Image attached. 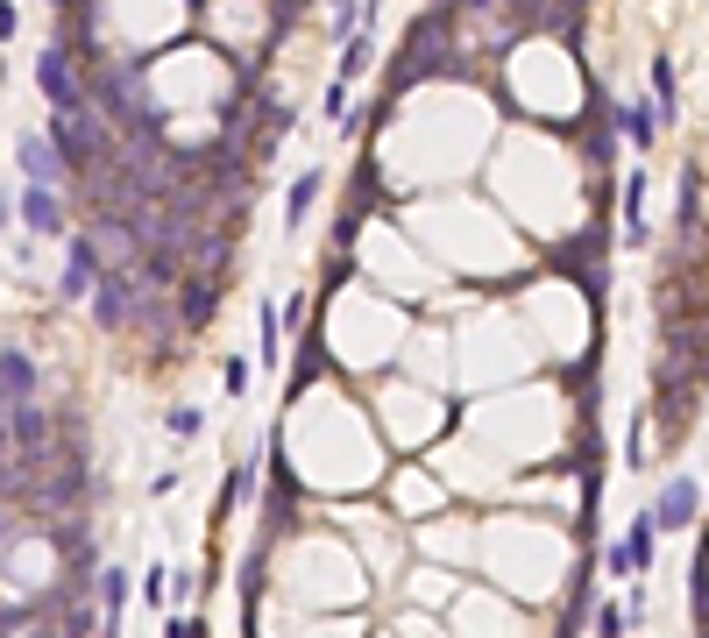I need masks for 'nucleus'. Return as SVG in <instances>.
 <instances>
[{
	"label": "nucleus",
	"mask_w": 709,
	"mask_h": 638,
	"mask_svg": "<svg viewBox=\"0 0 709 638\" xmlns=\"http://www.w3.org/2000/svg\"><path fill=\"white\" fill-rule=\"evenodd\" d=\"M461 71H468V57H461V8H454V0H433L426 15H412L398 57H390V71H383V100L369 107V128H383L390 107H398L405 93H419L426 78H461Z\"/></svg>",
	"instance_id": "1"
},
{
	"label": "nucleus",
	"mask_w": 709,
	"mask_h": 638,
	"mask_svg": "<svg viewBox=\"0 0 709 638\" xmlns=\"http://www.w3.org/2000/svg\"><path fill=\"white\" fill-rule=\"evenodd\" d=\"M86 100L114 121V128H164V107H156V86L135 57H100L86 64Z\"/></svg>",
	"instance_id": "2"
},
{
	"label": "nucleus",
	"mask_w": 709,
	"mask_h": 638,
	"mask_svg": "<svg viewBox=\"0 0 709 638\" xmlns=\"http://www.w3.org/2000/svg\"><path fill=\"white\" fill-rule=\"evenodd\" d=\"M36 93L50 100V114H78V107H86V64H78V50L64 36H50L36 50Z\"/></svg>",
	"instance_id": "3"
},
{
	"label": "nucleus",
	"mask_w": 709,
	"mask_h": 638,
	"mask_svg": "<svg viewBox=\"0 0 709 638\" xmlns=\"http://www.w3.org/2000/svg\"><path fill=\"white\" fill-rule=\"evenodd\" d=\"M603 256H610V227H589V234H575V242H561V249H554V270H561V277H575L589 305H603V291H610Z\"/></svg>",
	"instance_id": "4"
},
{
	"label": "nucleus",
	"mask_w": 709,
	"mask_h": 638,
	"mask_svg": "<svg viewBox=\"0 0 709 638\" xmlns=\"http://www.w3.org/2000/svg\"><path fill=\"white\" fill-rule=\"evenodd\" d=\"M135 305H142V270H100L93 277V319H100V334H128L135 327Z\"/></svg>",
	"instance_id": "5"
},
{
	"label": "nucleus",
	"mask_w": 709,
	"mask_h": 638,
	"mask_svg": "<svg viewBox=\"0 0 709 638\" xmlns=\"http://www.w3.org/2000/svg\"><path fill=\"white\" fill-rule=\"evenodd\" d=\"M617 142H624V135H617V107H610L603 86H589V121L575 128V149H582V164H589L596 178L617 164Z\"/></svg>",
	"instance_id": "6"
},
{
	"label": "nucleus",
	"mask_w": 709,
	"mask_h": 638,
	"mask_svg": "<svg viewBox=\"0 0 709 638\" xmlns=\"http://www.w3.org/2000/svg\"><path fill=\"white\" fill-rule=\"evenodd\" d=\"M100 270H107L100 242H93L86 227H78L71 242H64V270H57V298H64V305H78V298H93V277H100Z\"/></svg>",
	"instance_id": "7"
},
{
	"label": "nucleus",
	"mask_w": 709,
	"mask_h": 638,
	"mask_svg": "<svg viewBox=\"0 0 709 638\" xmlns=\"http://www.w3.org/2000/svg\"><path fill=\"white\" fill-rule=\"evenodd\" d=\"M15 206H22V227L36 234V242H57V234H71V206L57 199V185H29V178H22Z\"/></svg>",
	"instance_id": "8"
},
{
	"label": "nucleus",
	"mask_w": 709,
	"mask_h": 638,
	"mask_svg": "<svg viewBox=\"0 0 709 638\" xmlns=\"http://www.w3.org/2000/svg\"><path fill=\"white\" fill-rule=\"evenodd\" d=\"M171 298H178V327H185V334H206L213 312H220V277H213V270H185Z\"/></svg>",
	"instance_id": "9"
},
{
	"label": "nucleus",
	"mask_w": 709,
	"mask_h": 638,
	"mask_svg": "<svg viewBox=\"0 0 709 638\" xmlns=\"http://www.w3.org/2000/svg\"><path fill=\"white\" fill-rule=\"evenodd\" d=\"M653 546H660V525H653V511H639L632 532L603 553V568H610V575H646V568H653Z\"/></svg>",
	"instance_id": "10"
},
{
	"label": "nucleus",
	"mask_w": 709,
	"mask_h": 638,
	"mask_svg": "<svg viewBox=\"0 0 709 638\" xmlns=\"http://www.w3.org/2000/svg\"><path fill=\"white\" fill-rule=\"evenodd\" d=\"M646 511H653V525H660V532H688V518L702 511V483H695V475H667L660 497H653Z\"/></svg>",
	"instance_id": "11"
},
{
	"label": "nucleus",
	"mask_w": 709,
	"mask_h": 638,
	"mask_svg": "<svg viewBox=\"0 0 709 638\" xmlns=\"http://www.w3.org/2000/svg\"><path fill=\"white\" fill-rule=\"evenodd\" d=\"M43 390V369L29 348H0V419H8L15 405H29V397Z\"/></svg>",
	"instance_id": "12"
},
{
	"label": "nucleus",
	"mask_w": 709,
	"mask_h": 638,
	"mask_svg": "<svg viewBox=\"0 0 709 638\" xmlns=\"http://www.w3.org/2000/svg\"><path fill=\"white\" fill-rule=\"evenodd\" d=\"M15 164H22V178H29V185H64V156H57V142H50L43 128L15 135Z\"/></svg>",
	"instance_id": "13"
},
{
	"label": "nucleus",
	"mask_w": 709,
	"mask_h": 638,
	"mask_svg": "<svg viewBox=\"0 0 709 638\" xmlns=\"http://www.w3.org/2000/svg\"><path fill=\"white\" fill-rule=\"evenodd\" d=\"M256 369H284V319H277V298L256 305Z\"/></svg>",
	"instance_id": "14"
},
{
	"label": "nucleus",
	"mask_w": 709,
	"mask_h": 638,
	"mask_svg": "<svg viewBox=\"0 0 709 638\" xmlns=\"http://www.w3.org/2000/svg\"><path fill=\"white\" fill-rule=\"evenodd\" d=\"M256 468H263V447H256L249 461H234V468L220 475V497H213V504H220V518H227L234 504H249V497H256Z\"/></svg>",
	"instance_id": "15"
},
{
	"label": "nucleus",
	"mask_w": 709,
	"mask_h": 638,
	"mask_svg": "<svg viewBox=\"0 0 709 638\" xmlns=\"http://www.w3.org/2000/svg\"><path fill=\"white\" fill-rule=\"evenodd\" d=\"M617 135L632 142V149H653V142H660V114H653L646 100H624V107H617Z\"/></svg>",
	"instance_id": "16"
},
{
	"label": "nucleus",
	"mask_w": 709,
	"mask_h": 638,
	"mask_svg": "<svg viewBox=\"0 0 709 638\" xmlns=\"http://www.w3.org/2000/svg\"><path fill=\"white\" fill-rule=\"evenodd\" d=\"M128 589H135V582H128L121 568H100V575H93V596H100V617H121V610H128Z\"/></svg>",
	"instance_id": "17"
},
{
	"label": "nucleus",
	"mask_w": 709,
	"mask_h": 638,
	"mask_svg": "<svg viewBox=\"0 0 709 638\" xmlns=\"http://www.w3.org/2000/svg\"><path fill=\"white\" fill-rule=\"evenodd\" d=\"M320 192H327V178H320V171H305V178L291 185V199H284V227H298V220L312 213V199H320Z\"/></svg>",
	"instance_id": "18"
},
{
	"label": "nucleus",
	"mask_w": 709,
	"mask_h": 638,
	"mask_svg": "<svg viewBox=\"0 0 709 638\" xmlns=\"http://www.w3.org/2000/svg\"><path fill=\"white\" fill-rule=\"evenodd\" d=\"M653 114H660V128L674 121V57L667 50L653 57Z\"/></svg>",
	"instance_id": "19"
},
{
	"label": "nucleus",
	"mask_w": 709,
	"mask_h": 638,
	"mask_svg": "<svg viewBox=\"0 0 709 638\" xmlns=\"http://www.w3.org/2000/svg\"><path fill=\"white\" fill-rule=\"evenodd\" d=\"M355 29H362V0H327V36L348 43Z\"/></svg>",
	"instance_id": "20"
},
{
	"label": "nucleus",
	"mask_w": 709,
	"mask_h": 638,
	"mask_svg": "<svg viewBox=\"0 0 709 638\" xmlns=\"http://www.w3.org/2000/svg\"><path fill=\"white\" fill-rule=\"evenodd\" d=\"M688 589H695V624L709 631V553L695 561V575H688Z\"/></svg>",
	"instance_id": "21"
},
{
	"label": "nucleus",
	"mask_w": 709,
	"mask_h": 638,
	"mask_svg": "<svg viewBox=\"0 0 709 638\" xmlns=\"http://www.w3.org/2000/svg\"><path fill=\"white\" fill-rule=\"evenodd\" d=\"M164 426H171L178 440H199V426H206V412H199V405H178V412H171Z\"/></svg>",
	"instance_id": "22"
},
{
	"label": "nucleus",
	"mask_w": 709,
	"mask_h": 638,
	"mask_svg": "<svg viewBox=\"0 0 709 638\" xmlns=\"http://www.w3.org/2000/svg\"><path fill=\"white\" fill-rule=\"evenodd\" d=\"M220 383H227V397H242V390H249V362L227 355V362H220Z\"/></svg>",
	"instance_id": "23"
},
{
	"label": "nucleus",
	"mask_w": 709,
	"mask_h": 638,
	"mask_svg": "<svg viewBox=\"0 0 709 638\" xmlns=\"http://www.w3.org/2000/svg\"><path fill=\"white\" fill-rule=\"evenodd\" d=\"M624 624H632V617H624V603H603V610H596V631H603V638H624Z\"/></svg>",
	"instance_id": "24"
},
{
	"label": "nucleus",
	"mask_w": 709,
	"mask_h": 638,
	"mask_svg": "<svg viewBox=\"0 0 709 638\" xmlns=\"http://www.w3.org/2000/svg\"><path fill=\"white\" fill-rule=\"evenodd\" d=\"M305 305H312V298H277V319H284V334H298V327H305Z\"/></svg>",
	"instance_id": "25"
},
{
	"label": "nucleus",
	"mask_w": 709,
	"mask_h": 638,
	"mask_svg": "<svg viewBox=\"0 0 709 638\" xmlns=\"http://www.w3.org/2000/svg\"><path fill=\"white\" fill-rule=\"evenodd\" d=\"M164 638H206V624H199V617H171V610H164Z\"/></svg>",
	"instance_id": "26"
},
{
	"label": "nucleus",
	"mask_w": 709,
	"mask_h": 638,
	"mask_svg": "<svg viewBox=\"0 0 709 638\" xmlns=\"http://www.w3.org/2000/svg\"><path fill=\"white\" fill-rule=\"evenodd\" d=\"M178 483H185L178 468H164V475H149V497H178Z\"/></svg>",
	"instance_id": "27"
},
{
	"label": "nucleus",
	"mask_w": 709,
	"mask_h": 638,
	"mask_svg": "<svg viewBox=\"0 0 709 638\" xmlns=\"http://www.w3.org/2000/svg\"><path fill=\"white\" fill-rule=\"evenodd\" d=\"M8 227H22V206H15V192H0V234Z\"/></svg>",
	"instance_id": "28"
},
{
	"label": "nucleus",
	"mask_w": 709,
	"mask_h": 638,
	"mask_svg": "<svg viewBox=\"0 0 709 638\" xmlns=\"http://www.w3.org/2000/svg\"><path fill=\"white\" fill-rule=\"evenodd\" d=\"M454 8H461V22H476V15H490V8H497V0H454Z\"/></svg>",
	"instance_id": "29"
},
{
	"label": "nucleus",
	"mask_w": 709,
	"mask_h": 638,
	"mask_svg": "<svg viewBox=\"0 0 709 638\" xmlns=\"http://www.w3.org/2000/svg\"><path fill=\"white\" fill-rule=\"evenodd\" d=\"M50 8H57V15H78V8H86V0H50Z\"/></svg>",
	"instance_id": "30"
},
{
	"label": "nucleus",
	"mask_w": 709,
	"mask_h": 638,
	"mask_svg": "<svg viewBox=\"0 0 709 638\" xmlns=\"http://www.w3.org/2000/svg\"><path fill=\"white\" fill-rule=\"evenodd\" d=\"M0 638H15V624H0Z\"/></svg>",
	"instance_id": "31"
},
{
	"label": "nucleus",
	"mask_w": 709,
	"mask_h": 638,
	"mask_svg": "<svg viewBox=\"0 0 709 638\" xmlns=\"http://www.w3.org/2000/svg\"><path fill=\"white\" fill-rule=\"evenodd\" d=\"M702 638H709V631H702Z\"/></svg>",
	"instance_id": "32"
}]
</instances>
